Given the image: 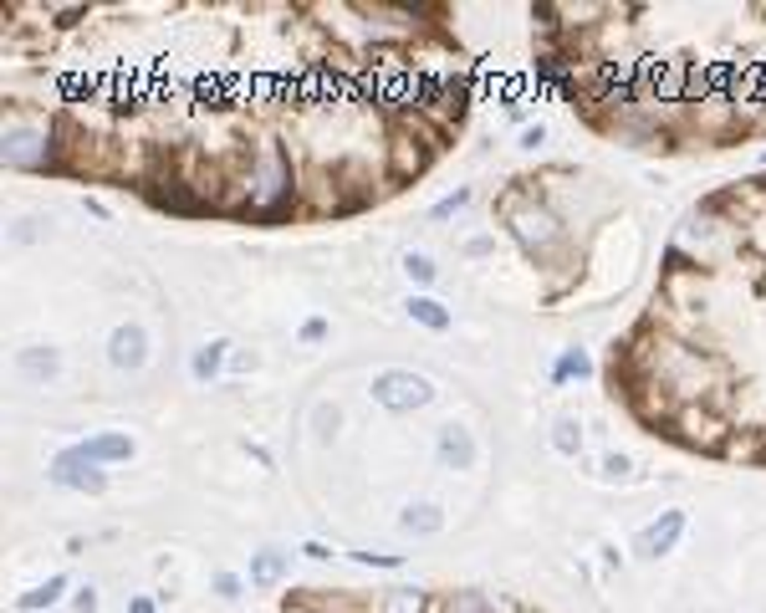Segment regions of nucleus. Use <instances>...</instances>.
Listing matches in <instances>:
<instances>
[{
	"mask_svg": "<svg viewBox=\"0 0 766 613\" xmlns=\"http://www.w3.org/2000/svg\"><path fill=\"white\" fill-rule=\"evenodd\" d=\"M429 394H435L429 378H419L414 369H383L378 378H373V399L394 414H409V409H419V404H429Z\"/></svg>",
	"mask_w": 766,
	"mask_h": 613,
	"instance_id": "nucleus-1",
	"label": "nucleus"
},
{
	"mask_svg": "<svg viewBox=\"0 0 766 613\" xmlns=\"http://www.w3.org/2000/svg\"><path fill=\"white\" fill-rule=\"evenodd\" d=\"M52 481H57V485H72V491H87V496H98L102 485H108V475H102L98 465H92V460H87L82 450L72 445V450H62V455L52 460Z\"/></svg>",
	"mask_w": 766,
	"mask_h": 613,
	"instance_id": "nucleus-2",
	"label": "nucleus"
},
{
	"mask_svg": "<svg viewBox=\"0 0 766 613\" xmlns=\"http://www.w3.org/2000/svg\"><path fill=\"white\" fill-rule=\"evenodd\" d=\"M680 532H685V512H665L659 522H649V527L634 537V552L638 557H665V552H675Z\"/></svg>",
	"mask_w": 766,
	"mask_h": 613,
	"instance_id": "nucleus-3",
	"label": "nucleus"
},
{
	"mask_svg": "<svg viewBox=\"0 0 766 613\" xmlns=\"http://www.w3.org/2000/svg\"><path fill=\"white\" fill-rule=\"evenodd\" d=\"M511 230H516V235H522V245L526 251H547V245L557 241V220L547 210H522V215H511Z\"/></svg>",
	"mask_w": 766,
	"mask_h": 613,
	"instance_id": "nucleus-4",
	"label": "nucleus"
},
{
	"mask_svg": "<svg viewBox=\"0 0 766 613\" xmlns=\"http://www.w3.org/2000/svg\"><path fill=\"white\" fill-rule=\"evenodd\" d=\"M108 358H113V369H143V358H148L143 328H118L113 338H108Z\"/></svg>",
	"mask_w": 766,
	"mask_h": 613,
	"instance_id": "nucleus-5",
	"label": "nucleus"
},
{
	"mask_svg": "<svg viewBox=\"0 0 766 613\" xmlns=\"http://www.w3.org/2000/svg\"><path fill=\"white\" fill-rule=\"evenodd\" d=\"M440 465H450V471H470V465H475V440H470V429H460V425L440 429Z\"/></svg>",
	"mask_w": 766,
	"mask_h": 613,
	"instance_id": "nucleus-6",
	"label": "nucleus"
},
{
	"mask_svg": "<svg viewBox=\"0 0 766 613\" xmlns=\"http://www.w3.org/2000/svg\"><path fill=\"white\" fill-rule=\"evenodd\" d=\"M77 450H82L92 465H102V460H128L133 455V440H128V435H92V440H82Z\"/></svg>",
	"mask_w": 766,
	"mask_h": 613,
	"instance_id": "nucleus-7",
	"label": "nucleus"
},
{
	"mask_svg": "<svg viewBox=\"0 0 766 613\" xmlns=\"http://www.w3.org/2000/svg\"><path fill=\"white\" fill-rule=\"evenodd\" d=\"M282 578H286V552H271L266 547V552L251 557V583L255 588H276Z\"/></svg>",
	"mask_w": 766,
	"mask_h": 613,
	"instance_id": "nucleus-8",
	"label": "nucleus"
},
{
	"mask_svg": "<svg viewBox=\"0 0 766 613\" xmlns=\"http://www.w3.org/2000/svg\"><path fill=\"white\" fill-rule=\"evenodd\" d=\"M225 348H230L225 338H215V342H205V348L195 353V363H189V369H195L199 384H210L215 373H220V363H225Z\"/></svg>",
	"mask_w": 766,
	"mask_h": 613,
	"instance_id": "nucleus-9",
	"label": "nucleus"
},
{
	"mask_svg": "<svg viewBox=\"0 0 766 613\" xmlns=\"http://www.w3.org/2000/svg\"><path fill=\"white\" fill-rule=\"evenodd\" d=\"M398 522H404V532H419V537H429V532H440V527H445V512L425 501V506H409V512L398 516Z\"/></svg>",
	"mask_w": 766,
	"mask_h": 613,
	"instance_id": "nucleus-10",
	"label": "nucleus"
},
{
	"mask_svg": "<svg viewBox=\"0 0 766 613\" xmlns=\"http://www.w3.org/2000/svg\"><path fill=\"white\" fill-rule=\"evenodd\" d=\"M409 317H414V322H425V328H435V332L450 328V312H445L435 297H409Z\"/></svg>",
	"mask_w": 766,
	"mask_h": 613,
	"instance_id": "nucleus-11",
	"label": "nucleus"
},
{
	"mask_svg": "<svg viewBox=\"0 0 766 613\" xmlns=\"http://www.w3.org/2000/svg\"><path fill=\"white\" fill-rule=\"evenodd\" d=\"M21 373H26V378H52V373H57V353H52V348H26V353H21Z\"/></svg>",
	"mask_w": 766,
	"mask_h": 613,
	"instance_id": "nucleus-12",
	"label": "nucleus"
},
{
	"mask_svg": "<svg viewBox=\"0 0 766 613\" xmlns=\"http://www.w3.org/2000/svg\"><path fill=\"white\" fill-rule=\"evenodd\" d=\"M62 588H67V578H46L42 588H31V593H21V608H52Z\"/></svg>",
	"mask_w": 766,
	"mask_h": 613,
	"instance_id": "nucleus-13",
	"label": "nucleus"
},
{
	"mask_svg": "<svg viewBox=\"0 0 766 613\" xmlns=\"http://www.w3.org/2000/svg\"><path fill=\"white\" fill-rule=\"evenodd\" d=\"M552 445L562 450V455H578V445H582V435H578V419H557V429H552Z\"/></svg>",
	"mask_w": 766,
	"mask_h": 613,
	"instance_id": "nucleus-14",
	"label": "nucleus"
},
{
	"mask_svg": "<svg viewBox=\"0 0 766 613\" xmlns=\"http://www.w3.org/2000/svg\"><path fill=\"white\" fill-rule=\"evenodd\" d=\"M588 369H593V363H588V353H582V348H568V353L557 358V369H552V373H557V378H572V373L582 378Z\"/></svg>",
	"mask_w": 766,
	"mask_h": 613,
	"instance_id": "nucleus-15",
	"label": "nucleus"
},
{
	"mask_svg": "<svg viewBox=\"0 0 766 613\" xmlns=\"http://www.w3.org/2000/svg\"><path fill=\"white\" fill-rule=\"evenodd\" d=\"M404 272H409L414 282H435V272H440V266H435L425 251H409V256H404Z\"/></svg>",
	"mask_w": 766,
	"mask_h": 613,
	"instance_id": "nucleus-16",
	"label": "nucleus"
},
{
	"mask_svg": "<svg viewBox=\"0 0 766 613\" xmlns=\"http://www.w3.org/2000/svg\"><path fill=\"white\" fill-rule=\"evenodd\" d=\"M425 603H419V593H394V599L383 603V613H419Z\"/></svg>",
	"mask_w": 766,
	"mask_h": 613,
	"instance_id": "nucleus-17",
	"label": "nucleus"
},
{
	"mask_svg": "<svg viewBox=\"0 0 766 613\" xmlns=\"http://www.w3.org/2000/svg\"><path fill=\"white\" fill-rule=\"evenodd\" d=\"M455 613H496V603H485L481 593H465V599L455 603Z\"/></svg>",
	"mask_w": 766,
	"mask_h": 613,
	"instance_id": "nucleus-18",
	"label": "nucleus"
},
{
	"mask_svg": "<svg viewBox=\"0 0 766 613\" xmlns=\"http://www.w3.org/2000/svg\"><path fill=\"white\" fill-rule=\"evenodd\" d=\"M465 200H470V189H455L450 200H440V205H435V220H445V215H455V210H460Z\"/></svg>",
	"mask_w": 766,
	"mask_h": 613,
	"instance_id": "nucleus-19",
	"label": "nucleus"
},
{
	"mask_svg": "<svg viewBox=\"0 0 766 613\" xmlns=\"http://www.w3.org/2000/svg\"><path fill=\"white\" fill-rule=\"evenodd\" d=\"M302 338H307V342L327 338V322H322V317H312V322H307V328H302Z\"/></svg>",
	"mask_w": 766,
	"mask_h": 613,
	"instance_id": "nucleus-20",
	"label": "nucleus"
},
{
	"mask_svg": "<svg viewBox=\"0 0 766 613\" xmlns=\"http://www.w3.org/2000/svg\"><path fill=\"white\" fill-rule=\"evenodd\" d=\"M98 608V593H92V588H82V593H77V613H92Z\"/></svg>",
	"mask_w": 766,
	"mask_h": 613,
	"instance_id": "nucleus-21",
	"label": "nucleus"
},
{
	"mask_svg": "<svg viewBox=\"0 0 766 613\" xmlns=\"http://www.w3.org/2000/svg\"><path fill=\"white\" fill-rule=\"evenodd\" d=\"M608 475H628V460L624 455H608V465H603Z\"/></svg>",
	"mask_w": 766,
	"mask_h": 613,
	"instance_id": "nucleus-22",
	"label": "nucleus"
},
{
	"mask_svg": "<svg viewBox=\"0 0 766 613\" xmlns=\"http://www.w3.org/2000/svg\"><path fill=\"white\" fill-rule=\"evenodd\" d=\"M541 139H547V129H526V133H522V143H526V148H537Z\"/></svg>",
	"mask_w": 766,
	"mask_h": 613,
	"instance_id": "nucleus-23",
	"label": "nucleus"
},
{
	"mask_svg": "<svg viewBox=\"0 0 766 613\" xmlns=\"http://www.w3.org/2000/svg\"><path fill=\"white\" fill-rule=\"evenodd\" d=\"M128 613H154V603H148V599H133V603H128Z\"/></svg>",
	"mask_w": 766,
	"mask_h": 613,
	"instance_id": "nucleus-24",
	"label": "nucleus"
}]
</instances>
